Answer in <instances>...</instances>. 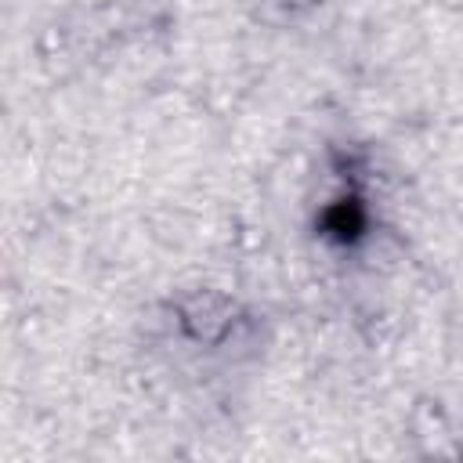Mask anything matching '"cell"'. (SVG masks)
I'll list each match as a JSON object with an SVG mask.
<instances>
[{"label": "cell", "instance_id": "obj_1", "mask_svg": "<svg viewBox=\"0 0 463 463\" xmlns=\"http://www.w3.org/2000/svg\"><path fill=\"white\" fill-rule=\"evenodd\" d=\"M365 224H369V210H365V203H362L358 192L340 195V199L329 203L326 213H322V235L333 239V242H340V246L362 239Z\"/></svg>", "mask_w": 463, "mask_h": 463}]
</instances>
